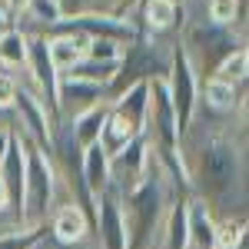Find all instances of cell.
I'll list each match as a JSON object with an SVG mask.
<instances>
[{
	"label": "cell",
	"instance_id": "6da1fadb",
	"mask_svg": "<svg viewBox=\"0 0 249 249\" xmlns=\"http://www.w3.org/2000/svg\"><path fill=\"white\" fill-rule=\"evenodd\" d=\"M179 163L190 199L216 223L246 219V107L232 113L196 107L179 133Z\"/></svg>",
	"mask_w": 249,
	"mask_h": 249
},
{
	"label": "cell",
	"instance_id": "7a4b0ae2",
	"mask_svg": "<svg viewBox=\"0 0 249 249\" xmlns=\"http://www.w3.org/2000/svg\"><path fill=\"white\" fill-rule=\"evenodd\" d=\"M179 196L166 179V173L160 170L153 160L150 173L136 183L133 190L120 199L123 206V223H126V249H156L160 246V232L170 216V206Z\"/></svg>",
	"mask_w": 249,
	"mask_h": 249
},
{
	"label": "cell",
	"instance_id": "3957f363",
	"mask_svg": "<svg viewBox=\"0 0 249 249\" xmlns=\"http://www.w3.org/2000/svg\"><path fill=\"white\" fill-rule=\"evenodd\" d=\"M179 10H183V23H179V34H176V47H179V53L186 57V63L193 67V73L199 80H210L213 70L230 57L236 47H246V34L216 27L206 17L203 0H183Z\"/></svg>",
	"mask_w": 249,
	"mask_h": 249
},
{
	"label": "cell",
	"instance_id": "277c9868",
	"mask_svg": "<svg viewBox=\"0 0 249 249\" xmlns=\"http://www.w3.org/2000/svg\"><path fill=\"white\" fill-rule=\"evenodd\" d=\"M173 50H176V40H156V37L136 34V37L123 47V57H120V67H116V77L110 80V87H107V96L113 100V96L123 93L126 87L150 83V80H166Z\"/></svg>",
	"mask_w": 249,
	"mask_h": 249
},
{
	"label": "cell",
	"instance_id": "5b68a950",
	"mask_svg": "<svg viewBox=\"0 0 249 249\" xmlns=\"http://www.w3.org/2000/svg\"><path fill=\"white\" fill-rule=\"evenodd\" d=\"M27 150V179H23V203H20V223L23 226H47L50 213L60 206V183L50 156L23 140Z\"/></svg>",
	"mask_w": 249,
	"mask_h": 249
},
{
	"label": "cell",
	"instance_id": "8992f818",
	"mask_svg": "<svg viewBox=\"0 0 249 249\" xmlns=\"http://www.w3.org/2000/svg\"><path fill=\"white\" fill-rule=\"evenodd\" d=\"M17 83H20V80H17ZM10 113H14V130H17L27 143H34L37 150L47 153V150H50V136H53V116H50L47 107H43V100H40L30 87L20 83Z\"/></svg>",
	"mask_w": 249,
	"mask_h": 249
},
{
	"label": "cell",
	"instance_id": "52a82bcc",
	"mask_svg": "<svg viewBox=\"0 0 249 249\" xmlns=\"http://www.w3.org/2000/svg\"><path fill=\"white\" fill-rule=\"evenodd\" d=\"M163 87H166V96H170L176 126H179V133H183L186 123L193 120V113H196V107H199V77L193 73V67L186 63V57L179 53V47L173 50V60H170V70H166Z\"/></svg>",
	"mask_w": 249,
	"mask_h": 249
},
{
	"label": "cell",
	"instance_id": "ba28073f",
	"mask_svg": "<svg viewBox=\"0 0 249 249\" xmlns=\"http://www.w3.org/2000/svg\"><path fill=\"white\" fill-rule=\"evenodd\" d=\"M57 30L63 34H77L87 40H116V43H130L136 37L130 17H120V14H107V10H87L77 17L60 20Z\"/></svg>",
	"mask_w": 249,
	"mask_h": 249
},
{
	"label": "cell",
	"instance_id": "9c48e42d",
	"mask_svg": "<svg viewBox=\"0 0 249 249\" xmlns=\"http://www.w3.org/2000/svg\"><path fill=\"white\" fill-rule=\"evenodd\" d=\"M150 166H153L150 143H146L143 136H136V140H130L116 156H110V186H107V190L116 193V196L123 199V196L150 173Z\"/></svg>",
	"mask_w": 249,
	"mask_h": 249
},
{
	"label": "cell",
	"instance_id": "30bf717a",
	"mask_svg": "<svg viewBox=\"0 0 249 249\" xmlns=\"http://www.w3.org/2000/svg\"><path fill=\"white\" fill-rule=\"evenodd\" d=\"M136 34L143 37H156V40H176L179 23H183V10L173 0H140L136 10L130 14Z\"/></svg>",
	"mask_w": 249,
	"mask_h": 249
},
{
	"label": "cell",
	"instance_id": "8fae6325",
	"mask_svg": "<svg viewBox=\"0 0 249 249\" xmlns=\"http://www.w3.org/2000/svg\"><path fill=\"white\" fill-rule=\"evenodd\" d=\"M93 239H96V249H126L123 206H120V196L110 193V190L96 193V203H93Z\"/></svg>",
	"mask_w": 249,
	"mask_h": 249
},
{
	"label": "cell",
	"instance_id": "7c38bea8",
	"mask_svg": "<svg viewBox=\"0 0 249 249\" xmlns=\"http://www.w3.org/2000/svg\"><path fill=\"white\" fill-rule=\"evenodd\" d=\"M23 179H27V150H23V136L14 130V140L0 160V186L7 193V210L17 223H20V203H23Z\"/></svg>",
	"mask_w": 249,
	"mask_h": 249
},
{
	"label": "cell",
	"instance_id": "4fadbf2b",
	"mask_svg": "<svg viewBox=\"0 0 249 249\" xmlns=\"http://www.w3.org/2000/svg\"><path fill=\"white\" fill-rule=\"evenodd\" d=\"M96 103H110L107 96V87L100 83H90V80H77V77H60V87H57V113L63 120L90 110Z\"/></svg>",
	"mask_w": 249,
	"mask_h": 249
},
{
	"label": "cell",
	"instance_id": "5bb4252c",
	"mask_svg": "<svg viewBox=\"0 0 249 249\" xmlns=\"http://www.w3.org/2000/svg\"><path fill=\"white\" fill-rule=\"evenodd\" d=\"M60 20H63V14L57 10L53 0H27L17 14H14V27L27 40L30 37H50V34H57Z\"/></svg>",
	"mask_w": 249,
	"mask_h": 249
},
{
	"label": "cell",
	"instance_id": "9a60e30c",
	"mask_svg": "<svg viewBox=\"0 0 249 249\" xmlns=\"http://www.w3.org/2000/svg\"><path fill=\"white\" fill-rule=\"evenodd\" d=\"M47 236L57 239V243H80L87 236H93V223L70 203H60L57 210L50 213L47 219Z\"/></svg>",
	"mask_w": 249,
	"mask_h": 249
},
{
	"label": "cell",
	"instance_id": "2e32d148",
	"mask_svg": "<svg viewBox=\"0 0 249 249\" xmlns=\"http://www.w3.org/2000/svg\"><path fill=\"white\" fill-rule=\"evenodd\" d=\"M146 100H150V87L146 83L126 87L123 93H116L110 100V113H116L123 123H130V130L136 136H143V126H146Z\"/></svg>",
	"mask_w": 249,
	"mask_h": 249
},
{
	"label": "cell",
	"instance_id": "e0dca14e",
	"mask_svg": "<svg viewBox=\"0 0 249 249\" xmlns=\"http://www.w3.org/2000/svg\"><path fill=\"white\" fill-rule=\"evenodd\" d=\"M199 107H206L210 113H232L246 107V83L230 87L219 80H199Z\"/></svg>",
	"mask_w": 249,
	"mask_h": 249
},
{
	"label": "cell",
	"instance_id": "ac0fdd59",
	"mask_svg": "<svg viewBox=\"0 0 249 249\" xmlns=\"http://www.w3.org/2000/svg\"><path fill=\"white\" fill-rule=\"evenodd\" d=\"M43 40H47V57H50V63H53V67H57V73L73 70L80 60H83L87 43H90L87 37L63 34V30H57V34H50V37H43Z\"/></svg>",
	"mask_w": 249,
	"mask_h": 249
},
{
	"label": "cell",
	"instance_id": "d6986e66",
	"mask_svg": "<svg viewBox=\"0 0 249 249\" xmlns=\"http://www.w3.org/2000/svg\"><path fill=\"white\" fill-rule=\"evenodd\" d=\"M107 113H110V103H96V107H90V110H83V113H77V116L67 120L73 140H77L83 150L93 146V143H100V130H103ZM57 120H63V116H57Z\"/></svg>",
	"mask_w": 249,
	"mask_h": 249
},
{
	"label": "cell",
	"instance_id": "ffe728a7",
	"mask_svg": "<svg viewBox=\"0 0 249 249\" xmlns=\"http://www.w3.org/2000/svg\"><path fill=\"white\" fill-rule=\"evenodd\" d=\"M186 206L190 199H176L170 206V216L160 232V246L156 249H190V223H186Z\"/></svg>",
	"mask_w": 249,
	"mask_h": 249
},
{
	"label": "cell",
	"instance_id": "44dd1931",
	"mask_svg": "<svg viewBox=\"0 0 249 249\" xmlns=\"http://www.w3.org/2000/svg\"><path fill=\"white\" fill-rule=\"evenodd\" d=\"M186 223H190V249H216L219 223L196 199H190V206H186Z\"/></svg>",
	"mask_w": 249,
	"mask_h": 249
},
{
	"label": "cell",
	"instance_id": "7402d4cb",
	"mask_svg": "<svg viewBox=\"0 0 249 249\" xmlns=\"http://www.w3.org/2000/svg\"><path fill=\"white\" fill-rule=\"evenodd\" d=\"M203 7L216 27L246 34V0H203Z\"/></svg>",
	"mask_w": 249,
	"mask_h": 249
},
{
	"label": "cell",
	"instance_id": "603a6c76",
	"mask_svg": "<svg viewBox=\"0 0 249 249\" xmlns=\"http://www.w3.org/2000/svg\"><path fill=\"white\" fill-rule=\"evenodd\" d=\"M83 179H87V186H90L93 196L110 186V156L100 150V143L83 150Z\"/></svg>",
	"mask_w": 249,
	"mask_h": 249
},
{
	"label": "cell",
	"instance_id": "cb8c5ba5",
	"mask_svg": "<svg viewBox=\"0 0 249 249\" xmlns=\"http://www.w3.org/2000/svg\"><path fill=\"white\" fill-rule=\"evenodd\" d=\"M130 140H136V133L130 130V123H123L116 113H107L103 130H100V150H103L107 156H116Z\"/></svg>",
	"mask_w": 249,
	"mask_h": 249
},
{
	"label": "cell",
	"instance_id": "d4e9b609",
	"mask_svg": "<svg viewBox=\"0 0 249 249\" xmlns=\"http://www.w3.org/2000/svg\"><path fill=\"white\" fill-rule=\"evenodd\" d=\"M23 63H27V37L17 27H10L7 34H0V67L17 73L23 70Z\"/></svg>",
	"mask_w": 249,
	"mask_h": 249
},
{
	"label": "cell",
	"instance_id": "484cf974",
	"mask_svg": "<svg viewBox=\"0 0 249 249\" xmlns=\"http://www.w3.org/2000/svg\"><path fill=\"white\" fill-rule=\"evenodd\" d=\"M213 80L219 83H230V87H239L249 80V50L246 47H236L230 57L223 60L216 70H213Z\"/></svg>",
	"mask_w": 249,
	"mask_h": 249
},
{
	"label": "cell",
	"instance_id": "4316f807",
	"mask_svg": "<svg viewBox=\"0 0 249 249\" xmlns=\"http://www.w3.org/2000/svg\"><path fill=\"white\" fill-rule=\"evenodd\" d=\"M116 67L120 63H96V60H80L73 70L60 73V77H77V80H90V83H100V87H110V80L116 77Z\"/></svg>",
	"mask_w": 249,
	"mask_h": 249
},
{
	"label": "cell",
	"instance_id": "83f0119b",
	"mask_svg": "<svg viewBox=\"0 0 249 249\" xmlns=\"http://www.w3.org/2000/svg\"><path fill=\"white\" fill-rule=\"evenodd\" d=\"M43 236H47V226H17L0 236V249H37Z\"/></svg>",
	"mask_w": 249,
	"mask_h": 249
},
{
	"label": "cell",
	"instance_id": "f1b7e54d",
	"mask_svg": "<svg viewBox=\"0 0 249 249\" xmlns=\"http://www.w3.org/2000/svg\"><path fill=\"white\" fill-rule=\"evenodd\" d=\"M123 47H126V43H116V40H90L83 57H87V60H96V63H120Z\"/></svg>",
	"mask_w": 249,
	"mask_h": 249
},
{
	"label": "cell",
	"instance_id": "f546056e",
	"mask_svg": "<svg viewBox=\"0 0 249 249\" xmlns=\"http://www.w3.org/2000/svg\"><path fill=\"white\" fill-rule=\"evenodd\" d=\"M17 90H20L17 77H14L10 70H3V67H0V110H3V113H10V107H14V96H17Z\"/></svg>",
	"mask_w": 249,
	"mask_h": 249
},
{
	"label": "cell",
	"instance_id": "4dcf8cb0",
	"mask_svg": "<svg viewBox=\"0 0 249 249\" xmlns=\"http://www.w3.org/2000/svg\"><path fill=\"white\" fill-rule=\"evenodd\" d=\"M53 3H57V10L63 14V20L77 17V14H87V10H100L96 0H53Z\"/></svg>",
	"mask_w": 249,
	"mask_h": 249
},
{
	"label": "cell",
	"instance_id": "1f68e13d",
	"mask_svg": "<svg viewBox=\"0 0 249 249\" xmlns=\"http://www.w3.org/2000/svg\"><path fill=\"white\" fill-rule=\"evenodd\" d=\"M136 3H140V0H96L100 10H107V14H120V17H130V14L136 10Z\"/></svg>",
	"mask_w": 249,
	"mask_h": 249
},
{
	"label": "cell",
	"instance_id": "d6a6232c",
	"mask_svg": "<svg viewBox=\"0 0 249 249\" xmlns=\"http://www.w3.org/2000/svg\"><path fill=\"white\" fill-rule=\"evenodd\" d=\"M10 27H14V14H10V10H7V3L0 0V34H7Z\"/></svg>",
	"mask_w": 249,
	"mask_h": 249
},
{
	"label": "cell",
	"instance_id": "836d02e7",
	"mask_svg": "<svg viewBox=\"0 0 249 249\" xmlns=\"http://www.w3.org/2000/svg\"><path fill=\"white\" fill-rule=\"evenodd\" d=\"M10 140H14V130H10V126H0V160H3V153H7Z\"/></svg>",
	"mask_w": 249,
	"mask_h": 249
},
{
	"label": "cell",
	"instance_id": "e575fe53",
	"mask_svg": "<svg viewBox=\"0 0 249 249\" xmlns=\"http://www.w3.org/2000/svg\"><path fill=\"white\" fill-rule=\"evenodd\" d=\"M3 3H7V10H10V14H17V10L23 7V3H27V0H3Z\"/></svg>",
	"mask_w": 249,
	"mask_h": 249
},
{
	"label": "cell",
	"instance_id": "d590c367",
	"mask_svg": "<svg viewBox=\"0 0 249 249\" xmlns=\"http://www.w3.org/2000/svg\"><path fill=\"white\" fill-rule=\"evenodd\" d=\"M0 213H10L7 210V193H3V186H0Z\"/></svg>",
	"mask_w": 249,
	"mask_h": 249
},
{
	"label": "cell",
	"instance_id": "8d00e7d4",
	"mask_svg": "<svg viewBox=\"0 0 249 249\" xmlns=\"http://www.w3.org/2000/svg\"><path fill=\"white\" fill-rule=\"evenodd\" d=\"M173 3H183V0H173Z\"/></svg>",
	"mask_w": 249,
	"mask_h": 249
}]
</instances>
